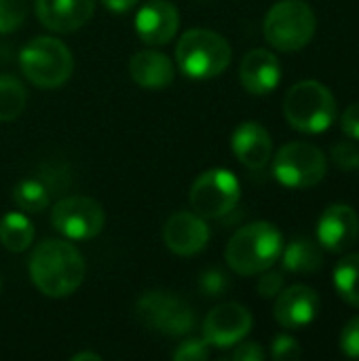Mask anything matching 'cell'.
<instances>
[{
    "label": "cell",
    "mask_w": 359,
    "mask_h": 361,
    "mask_svg": "<svg viewBox=\"0 0 359 361\" xmlns=\"http://www.w3.org/2000/svg\"><path fill=\"white\" fill-rule=\"evenodd\" d=\"M87 273L83 254L68 241L47 239L36 245L30 258L32 283L49 298L74 294Z\"/></svg>",
    "instance_id": "6da1fadb"
},
{
    "label": "cell",
    "mask_w": 359,
    "mask_h": 361,
    "mask_svg": "<svg viewBox=\"0 0 359 361\" xmlns=\"http://www.w3.org/2000/svg\"><path fill=\"white\" fill-rule=\"evenodd\" d=\"M284 250V235L271 222H252L239 228L226 245V264L243 277L271 269Z\"/></svg>",
    "instance_id": "7a4b0ae2"
},
{
    "label": "cell",
    "mask_w": 359,
    "mask_h": 361,
    "mask_svg": "<svg viewBox=\"0 0 359 361\" xmlns=\"http://www.w3.org/2000/svg\"><path fill=\"white\" fill-rule=\"evenodd\" d=\"M233 51L224 36L214 30L195 27L182 34L176 47L180 70L195 80L216 78L231 63Z\"/></svg>",
    "instance_id": "3957f363"
},
{
    "label": "cell",
    "mask_w": 359,
    "mask_h": 361,
    "mask_svg": "<svg viewBox=\"0 0 359 361\" xmlns=\"http://www.w3.org/2000/svg\"><path fill=\"white\" fill-rule=\"evenodd\" d=\"M317 30V17L305 0H279L264 17L262 32L267 42L284 53L305 49Z\"/></svg>",
    "instance_id": "277c9868"
},
{
    "label": "cell",
    "mask_w": 359,
    "mask_h": 361,
    "mask_svg": "<svg viewBox=\"0 0 359 361\" xmlns=\"http://www.w3.org/2000/svg\"><path fill=\"white\" fill-rule=\"evenodd\" d=\"M284 114L296 131L324 133L336 118V99L326 85L303 80L286 93Z\"/></svg>",
    "instance_id": "5b68a950"
},
{
    "label": "cell",
    "mask_w": 359,
    "mask_h": 361,
    "mask_svg": "<svg viewBox=\"0 0 359 361\" xmlns=\"http://www.w3.org/2000/svg\"><path fill=\"white\" fill-rule=\"evenodd\" d=\"M19 66L25 78L40 89L61 87L74 68L72 51L53 36L32 38L19 53Z\"/></svg>",
    "instance_id": "8992f818"
},
{
    "label": "cell",
    "mask_w": 359,
    "mask_h": 361,
    "mask_svg": "<svg viewBox=\"0 0 359 361\" xmlns=\"http://www.w3.org/2000/svg\"><path fill=\"white\" fill-rule=\"evenodd\" d=\"M328 171L326 154L309 142H290L281 146L273 161V173L277 182L288 188L317 186Z\"/></svg>",
    "instance_id": "52a82bcc"
},
{
    "label": "cell",
    "mask_w": 359,
    "mask_h": 361,
    "mask_svg": "<svg viewBox=\"0 0 359 361\" xmlns=\"http://www.w3.org/2000/svg\"><path fill=\"white\" fill-rule=\"evenodd\" d=\"M135 315L148 330L165 336H184L195 326V311L176 294L161 290L142 294Z\"/></svg>",
    "instance_id": "ba28073f"
},
{
    "label": "cell",
    "mask_w": 359,
    "mask_h": 361,
    "mask_svg": "<svg viewBox=\"0 0 359 361\" xmlns=\"http://www.w3.org/2000/svg\"><path fill=\"white\" fill-rule=\"evenodd\" d=\"M239 197V180L229 169H209L201 173L190 188V205L201 218H222L231 214Z\"/></svg>",
    "instance_id": "9c48e42d"
},
{
    "label": "cell",
    "mask_w": 359,
    "mask_h": 361,
    "mask_svg": "<svg viewBox=\"0 0 359 361\" xmlns=\"http://www.w3.org/2000/svg\"><path fill=\"white\" fill-rule=\"evenodd\" d=\"M51 224L68 239H93L104 231V207L91 197H66L51 209Z\"/></svg>",
    "instance_id": "30bf717a"
},
{
    "label": "cell",
    "mask_w": 359,
    "mask_h": 361,
    "mask_svg": "<svg viewBox=\"0 0 359 361\" xmlns=\"http://www.w3.org/2000/svg\"><path fill=\"white\" fill-rule=\"evenodd\" d=\"M252 330V313L237 302H224L209 311L203 322V338L207 345L229 349L241 343Z\"/></svg>",
    "instance_id": "8fae6325"
},
{
    "label": "cell",
    "mask_w": 359,
    "mask_h": 361,
    "mask_svg": "<svg viewBox=\"0 0 359 361\" xmlns=\"http://www.w3.org/2000/svg\"><path fill=\"white\" fill-rule=\"evenodd\" d=\"M275 298V319L288 330H300L313 324L322 307L317 292L303 283L281 290Z\"/></svg>",
    "instance_id": "7c38bea8"
},
{
    "label": "cell",
    "mask_w": 359,
    "mask_h": 361,
    "mask_svg": "<svg viewBox=\"0 0 359 361\" xmlns=\"http://www.w3.org/2000/svg\"><path fill=\"white\" fill-rule=\"evenodd\" d=\"M359 218L349 205H330L317 224V241L324 250L343 254L358 243Z\"/></svg>",
    "instance_id": "4fadbf2b"
},
{
    "label": "cell",
    "mask_w": 359,
    "mask_h": 361,
    "mask_svg": "<svg viewBox=\"0 0 359 361\" xmlns=\"http://www.w3.org/2000/svg\"><path fill=\"white\" fill-rule=\"evenodd\" d=\"M180 25V13L169 0H150L135 15V32L146 44H167Z\"/></svg>",
    "instance_id": "5bb4252c"
},
{
    "label": "cell",
    "mask_w": 359,
    "mask_h": 361,
    "mask_svg": "<svg viewBox=\"0 0 359 361\" xmlns=\"http://www.w3.org/2000/svg\"><path fill=\"white\" fill-rule=\"evenodd\" d=\"M165 245L178 256H195L205 250L209 241V228L199 214L178 212L174 214L163 231Z\"/></svg>",
    "instance_id": "9a60e30c"
},
{
    "label": "cell",
    "mask_w": 359,
    "mask_h": 361,
    "mask_svg": "<svg viewBox=\"0 0 359 361\" xmlns=\"http://www.w3.org/2000/svg\"><path fill=\"white\" fill-rule=\"evenodd\" d=\"M95 11V0H36V15L47 30L57 34L76 32Z\"/></svg>",
    "instance_id": "2e32d148"
},
{
    "label": "cell",
    "mask_w": 359,
    "mask_h": 361,
    "mask_svg": "<svg viewBox=\"0 0 359 361\" xmlns=\"http://www.w3.org/2000/svg\"><path fill=\"white\" fill-rule=\"evenodd\" d=\"M239 78L248 93L269 95L281 80V63L275 53L267 49H254L241 59Z\"/></svg>",
    "instance_id": "e0dca14e"
},
{
    "label": "cell",
    "mask_w": 359,
    "mask_h": 361,
    "mask_svg": "<svg viewBox=\"0 0 359 361\" xmlns=\"http://www.w3.org/2000/svg\"><path fill=\"white\" fill-rule=\"evenodd\" d=\"M233 152L243 163L248 169H262L271 161L273 154V142L269 131L256 123V121H245L241 123L235 133H233Z\"/></svg>",
    "instance_id": "ac0fdd59"
},
{
    "label": "cell",
    "mask_w": 359,
    "mask_h": 361,
    "mask_svg": "<svg viewBox=\"0 0 359 361\" xmlns=\"http://www.w3.org/2000/svg\"><path fill=\"white\" fill-rule=\"evenodd\" d=\"M131 78L144 89H165L174 82L176 70L171 59L161 51H140L129 63Z\"/></svg>",
    "instance_id": "d6986e66"
},
{
    "label": "cell",
    "mask_w": 359,
    "mask_h": 361,
    "mask_svg": "<svg viewBox=\"0 0 359 361\" xmlns=\"http://www.w3.org/2000/svg\"><path fill=\"white\" fill-rule=\"evenodd\" d=\"M279 258L286 271L298 275H311L324 267V247L320 245V241H313L309 237H296L292 243H288L281 250Z\"/></svg>",
    "instance_id": "ffe728a7"
},
{
    "label": "cell",
    "mask_w": 359,
    "mask_h": 361,
    "mask_svg": "<svg viewBox=\"0 0 359 361\" xmlns=\"http://www.w3.org/2000/svg\"><path fill=\"white\" fill-rule=\"evenodd\" d=\"M34 241V226L23 214H6L0 220V243L8 252H25Z\"/></svg>",
    "instance_id": "44dd1931"
},
{
    "label": "cell",
    "mask_w": 359,
    "mask_h": 361,
    "mask_svg": "<svg viewBox=\"0 0 359 361\" xmlns=\"http://www.w3.org/2000/svg\"><path fill=\"white\" fill-rule=\"evenodd\" d=\"M334 288L347 305L359 309V254H349L339 260L334 269Z\"/></svg>",
    "instance_id": "7402d4cb"
},
{
    "label": "cell",
    "mask_w": 359,
    "mask_h": 361,
    "mask_svg": "<svg viewBox=\"0 0 359 361\" xmlns=\"http://www.w3.org/2000/svg\"><path fill=\"white\" fill-rule=\"evenodd\" d=\"M28 102L25 87L19 82V78L11 74H0V121L11 123L15 121Z\"/></svg>",
    "instance_id": "603a6c76"
},
{
    "label": "cell",
    "mask_w": 359,
    "mask_h": 361,
    "mask_svg": "<svg viewBox=\"0 0 359 361\" xmlns=\"http://www.w3.org/2000/svg\"><path fill=\"white\" fill-rule=\"evenodd\" d=\"M13 201L19 209L38 214L49 207L51 197H49V188L40 180H21L13 188Z\"/></svg>",
    "instance_id": "cb8c5ba5"
},
{
    "label": "cell",
    "mask_w": 359,
    "mask_h": 361,
    "mask_svg": "<svg viewBox=\"0 0 359 361\" xmlns=\"http://www.w3.org/2000/svg\"><path fill=\"white\" fill-rule=\"evenodd\" d=\"M28 15V0H0V34L15 32Z\"/></svg>",
    "instance_id": "d4e9b609"
},
{
    "label": "cell",
    "mask_w": 359,
    "mask_h": 361,
    "mask_svg": "<svg viewBox=\"0 0 359 361\" xmlns=\"http://www.w3.org/2000/svg\"><path fill=\"white\" fill-rule=\"evenodd\" d=\"M199 290H201L203 296H209V298L222 296L229 290V277H226V273L220 271V269H209V271L201 273V277H199Z\"/></svg>",
    "instance_id": "484cf974"
},
{
    "label": "cell",
    "mask_w": 359,
    "mask_h": 361,
    "mask_svg": "<svg viewBox=\"0 0 359 361\" xmlns=\"http://www.w3.org/2000/svg\"><path fill=\"white\" fill-rule=\"evenodd\" d=\"M332 161L343 171H355L359 169V148L349 140L336 142L332 148Z\"/></svg>",
    "instance_id": "4316f807"
},
{
    "label": "cell",
    "mask_w": 359,
    "mask_h": 361,
    "mask_svg": "<svg viewBox=\"0 0 359 361\" xmlns=\"http://www.w3.org/2000/svg\"><path fill=\"white\" fill-rule=\"evenodd\" d=\"M174 360L178 361H205L209 357V351H207V341L203 338H190V341H184L171 355Z\"/></svg>",
    "instance_id": "83f0119b"
},
{
    "label": "cell",
    "mask_w": 359,
    "mask_h": 361,
    "mask_svg": "<svg viewBox=\"0 0 359 361\" xmlns=\"http://www.w3.org/2000/svg\"><path fill=\"white\" fill-rule=\"evenodd\" d=\"M341 351L349 360H359V315L349 319L341 332Z\"/></svg>",
    "instance_id": "f1b7e54d"
},
{
    "label": "cell",
    "mask_w": 359,
    "mask_h": 361,
    "mask_svg": "<svg viewBox=\"0 0 359 361\" xmlns=\"http://www.w3.org/2000/svg\"><path fill=\"white\" fill-rule=\"evenodd\" d=\"M271 355H273V360L277 361H292L298 360V357L303 355V351H300L298 343H296L292 336L279 334V336L273 341V345H271Z\"/></svg>",
    "instance_id": "f546056e"
},
{
    "label": "cell",
    "mask_w": 359,
    "mask_h": 361,
    "mask_svg": "<svg viewBox=\"0 0 359 361\" xmlns=\"http://www.w3.org/2000/svg\"><path fill=\"white\" fill-rule=\"evenodd\" d=\"M284 290V275L277 271H264L258 281V294L262 298H275Z\"/></svg>",
    "instance_id": "4dcf8cb0"
},
{
    "label": "cell",
    "mask_w": 359,
    "mask_h": 361,
    "mask_svg": "<svg viewBox=\"0 0 359 361\" xmlns=\"http://www.w3.org/2000/svg\"><path fill=\"white\" fill-rule=\"evenodd\" d=\"M341 129L349 140L359 142V102L351 104L341 116Z\"/></svg>",
    "instance_id": "1f68e13d"
},
{
    "label": "cell",
    "mask_w": 359,
    "mask_h": 361,
    "mask_svg": "<svg viewBox=\"0 0 359 361\" xmlns=\"http://www.w3.org/2000/svg\"><path fill=\"white\" fill-rule=\"evenodd\" d=\"M231 360L235 361H262L264 360V349L258 345V343H241L235 351H233V355H231Z\"/></svg>",
    "instance_id": "d6a6232c"
},
{
    "label": "cell",
    "mask_w": 359,
    "mask_h": 361,
    "mask_svg": "<svg viewBox=\"0 0 359 361\" xmlns=\"http://www.w3.org/2000/svg\"><path fill=\"white\" fill-rule=\"evenodd\" d=\"M110 11H114V13H125V11H129L131 6H135L138 4V0H102Z\"/></svg>",
    "instance_id": "836d02e7"
},
{
    "label": "cell",
    "mask_w": 359,
    "mask_h": 361,
    "mask_svg": "<svg viewBox=\"0 0 359 361\" xmlns=\"http://www.w3.org/2000/svg\"><path fill=\"white\" fill-rule=\"evenodd\" d=\"M74 361H83V360H93V361H99L102 357L97 355V353H89V351H83V353H76L74 357H72Z\"/></svg>",
    "instance_id": "e575fe53"
}]
</instances>
